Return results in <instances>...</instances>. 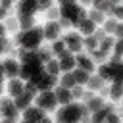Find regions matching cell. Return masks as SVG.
Wrapping results in <instances>:
<instances>
[{
    "label": "cell",
    "instance_id": "1",
    "mask_svg": "<svg viewBox=\"0 0 123 123\" xmlns=\"http://www.w3.org/2000/svg\"><path fill=\"white\" fill-rule=\"evenodd\" d=\"M42 37H44V27H37V25H35V27L29 29V31H19V33H15L13 42L21 44V46L27 48V50H37V46L40 44Z\"/></svg>",
    "mask_w": 123,
    "mask_h": 123
},
{
    "label": "cell",
    "instance_id": "2",
    "mask_svg": "<svg viewBox=\"0 0 123 123\" xmlns=\"http://www.w3.org/2000/svg\"><path fill=\"white\" fill-rule=\"evenodd\" d=\"M60 17H65V19H69L71 25L79 27V23L83 19H86V13H85V10L81 6L73 4V2H63L62 8H60Z\"/></svg>",
    "mask_w": 123,
    "mask_h": 123
},
{
    "label": "cell",
    "instance_id": "3",
    "mask_svg": "<svg viewBox=\"0 0 123 123\" xmlns=\"http://www.w3.org/2000/svg\"><path fill=\"white\" fill-rule=\"evenodd\" d=\"M42 73H44V69H42V62H37V63H23V65H21V71H19V77L37 83L38 77H40Z\"/></svg>",
    "mask_w": 123,
    "mask_h": 123
},
{
    "label": "cell",
    "instance_id": "4",
    "mask_svg": "<svg viewBox=\"0 0 123 123\" xmlns=\"http://www.w3.org/2000/svg\"><path fill=\"white\" fill-rule=\"evenodd\" d=\"M58 121H77L81 119V104H67L65 108L58 110Z\"/></svg>",
    "mask_w": 123,
    "mask_h": 123
},
{
    "label": "cell",
    "instance_id": "5",
    "mask_svg": "<svg viewBox=\"0 0 123 123\" xmlns=\"http://www.w3.org/2000/svg\"><path fill=\"white\" fill-rule=\"evenodd\" d=\"M56 104H58V98H56V92L52 90H42V94L37 98V106L42 110H56Z\"/></svg>",
    "mask_w": 123,
    "mask_h": 123
},
{
    "label": "cell",
    "instance_id": "6",
    "mask_svg": "<svg viewBox=\"0 0 123 123\" xmlns=\"http://www.w3.org/2000/svg\"><path fill=\"white\" fill-rule=\"evenodd\" d=\"M56 83H58V75H50L48 71H44L37 81V88L38 90H50Z\"/></svg>",
    "mask_w": 123,
    "mask_h": 123
},
{
    "label": "cell",
    "instance_id": "7",
    "mask_svg": "<svg viewBox=\"0 0 123 123\" xmlns=\"http://www.w3.org/2000/svg\"><path fill=\"white\" fill-rule=\"evenodd\" d=\"M63 42H65V46H67L69 52H79V50L83 48V40H81V37H79L77 33H69V35H65Z\"/></svg>",
    "mask_w": 123,
    "mask_h": 123
},
{
    "label": "cell",
    "instance_id": "8",
    "mask_svg": "<svg viewBox=\"0 0 123 123\" xmlns=\"http://www.w3.org/2000/svg\"><path fill=\"white\" fill-rule=\"evenodd\" d=\"M2 113L6 115L8 121H13V119H17V106H15L12 100L4 98V100H2Z\"/></svg>",
    "mask_w": 123,
    "mask_h": 123
},
{
    "label": "cell",
    "instance_id": "9",
    "mask_svg": "<svg viewBox=\"0 0 123 123\" xmlns=\"http://www.w3.org/2000/svg\"><path fill=\"white\" fill-rule=\"evenodd\" d=\"M38 10V4L35 0H25L17 6V15H33Z\"/></svg>",
    "mask_w": 123,
    "mask_h": 123
},
{
    "label": "cell",
    "instance_id": "10",
    "mask_svg": "<svg viewBox=\"0 0 123 123\" xmlns=\"http://www.w3.org/2000/svg\"><path fill=\"white\" fill-rule=\"evenodd\" d=\"M23 117H25L27 121H44V119H46L42 108H27L25 113H23Z\"/></svg>",
    "mask_w": 123,
    "mask_h": 123
},
{
    "label": "cell",
    "instance_id": "11",
    "mask_svg": "<svg viewBox=\"0 0 123 123\" xmlns=\"http://www.w3.org/2000/svg\"><path fill=\"white\" fill-rule=\"evenodd\" d=\"M60 31H62L60 23H58V21H50V23H46V27H44V37H46L48 40H58Z\"/></svg>",
    "mask_w": 123,
    "mask_h": 123
},
{
    "label": "cell",
    "instance_id": "12",
    "mask_svg": "<svg viewBox=\"0 0 123 123\" xmlns=\"http://www.w3.org/2000/svg\"><path fill=\"white\" fill-rule=\"evenodd\" d=\"M19 71H21V67L17 65V62L13 58L4 60V73H6V77H15V75H19Z\"/></svg>",
    "mask_w": 123,
    "mask_h": 123
},
{
    "label": "cell",
    "instance_id": "13",
    "mask_svg": "<svg viewBox=\"0 0 123 123\" xmlns=\"http://www.w3.org/2000/svg\"><path fill=\"white\" fill-rule=\"evenodd\" d=\"M115 110H117V106H115V104H108V106L104 104L98 111H94L92 121H94V123H100V121H104V119H106V115H108L110 111H115Z\"/></svg>",
    "mask_w": 123,
    "mask_h": 123
},
{
    "label": "cell",
    "instance_id": "14",
    "mask_svg": "<svg viewBox=\"0 0 123 123\" xmlns=\"http://www.w3.org/2000/svg\"><path fill=\"white\" fill-rule=\"evenodd\" d=\"M77 65L81 67V69H85V71H88V73H92L94 71V62L88 58V56H85V54H77Z\"/></svg>",
    "mask_w": 123,
    "mask_h": 123
},
{
    "label": "cell",
    "instance_id": "15",
    "mask_svg": "<svg viewBox=\"0 0 123 123\" xmlns=\"http://www.w3.org/2000/svg\"><path fill=\"white\" fill-rule=\"evenodd\" d=\"M33 96H35V92H31V90H25L21 96H17V98H15L17 110H27V108H29V102L33 100Z\"/></svg>",
    "mask_w": 123,
    "mask_h": 123
},
{
    "label": "cell",
    "instance_id": "16",
    "mask_svg": "<svg viewBox=\"0 0 123 123\" xmlns=\"http://www.w3.org/2000/svg\"><path fill=\"white\" fill-rule=\"evenodd\" d=\"M54 92H56V98H58L60 104H69L71 102V90L69 88H65V86L60 85V86H56Z\"/></svg>",
    "mask_w": 123,
    "mask_h": 123
},
{
    "label": "cell",
    "instance_id": "17",
    "mask_svg": "<svg viewBox=\"0 0 123 123\" xmlns=\"http://www.w3.org/2000/svg\"><path fill=\"white\" fill-rule=\"evenodd\" d=\"M8 90H10V94H12L13 98L21 96V94H23V85H21V81L12 79V81H10V85H8Z\"/></svg>",
    "mask_w": 123,
    "mask_h": 123
},
{
    "label": "cell",
    "instance_id": "18",
    "mask_svg": "<svg viewBox=\"0 0 123 123\" xmlns=\"http://www.w3.org/2000/svg\"><path fill=\"white\" fill-rule=\"evenodd\" d=\"M17 19H19V27L25 29V31L35 27V17L33 15H17Z\"/></svg>",
    "mask_w": 123,
    "mask_h": 123
},
{
    "label": "cell",
    "instance_id": "19",
    "mask_svg": "<svg viewBox=\"0 0 123 123\" xmlns=\"http://www.w3.org/2000/svg\"><path fill=\"white\" fill-rule=\"evenodd\" d=\"M52 50H54V54H58L60 58H63V56H69L71 52L65 48V42L63 40H56L54 44H52Z\"/></svg>",
    "mask_w": 123,
    "mask_h": 123
},
{
    "label": "cell",
    "instance_id": "20",
    "mask_svg": "<svg viewBox=\"0 0 123 123\" xmlns=\"http://www.w3.org/2000/svg\"><path fill=\"white\" fill-rule=\"evenodd\" d=\"M113 6H115V4L110 2V0H108V2H106V0H96V2H94V10H98V12H102V13H104V12L110 13V12L113 10Z\"/></svg>",
    "mask_w": 123,
    "mask_h": 123
},
{
    "label": "cell",
    "instance_id": "21",
    "mask_svg": "<svg viewBox=\"0 0 123 123\" xmlns=\"http://www.w3.org/2000/svg\"><path fill=\"white\" fill-rule=\"evenodd\" d=\"M79 29H81V31H83V33H85L86 37H90V35H92V33L96 31V27H94V23H92V21H90L88 17H86V19H83V21L79 23Z\"/></svg>",
    "mask_w": 123,
    "mask_h": 123
},
{
    "label": "cell",
    "instance_id": "22",
    "mask_svg": "<svg viewBox=\"0 0 123 123\" xmlns=\"http://www.w3.org/2000/svg\"><path fill=\"white\" fill-rule=\"evenodd\" d=\"M37 54H38V60H40V62H46V63H48V62L52 60V56H54V50H52L50 46H44V48H38Z\"/></svg>",
    "mask_w": 123,
    "mask_h": 123
},
{
    "label": "cell",
    "instance_id": "23",
    "mask_svg": "<svg viewBox=\"0 0 123 123\" xmlns=\"http://www.w3.org/2000/svg\"><path fill=\"white\" fill-rule=\"evenodd\" d=\"M75 58L69 54V56H63L62 60H60V69H63V71H69V69H73L75 67Z\"/></svg>",
    "mask_w": 123,
    "mask_h": 123
},
{
    "label": "cell",
    "instance_id": "24",
    "mask_svg": "<svg viewBox=\"0 0 123 123\" xmlns=\"http://www.w3.org/2000/svg\"><path fill=\"white\" fill-rule=\"evenodd\" d=\"M102 106H104V98H98V96H94V98H90V100L86 102L88 111H98Z\"/></svg>",
    "mask_w": 123,
    "mask_h": 123
},
{
    "label": "cell",
    "instance_id": "25",
    "mask_svg": "<svg viewBox=\"0 0 123 123\" xmlns=\"http://www.w3.org/2000/svg\"><path fill=\"white\" fill-rule=\"evenodd\" d=\"M113 44H115V40H113L110 35H108L104 40H100V42H98V46H100V52H104V54H108V52L111 50V46H113Z\"/></svg>",
    "mask_w": 123,
    "mask_h": 123
},
{
    "label": "cell",
    "instance_id": "26",
    "mask_svg": "<svg viewBox=\"0 0 123 123\" xmlns=\"http://www.w3.org/2000/svg\"><path fill=\"white\" fill-rule=\"evenodd\" d=\"M88 71H85V69H77V71H73V77H75V83L77 85H85L86 81H88Z\"/></svg>",
    "mask_w": 123,
    "mask_h": 123
},
{
    "label": "cell",
    "instance_id": "27",
    "mask_svg": "<svg viewBox=\"0 0 123 123\" xmlns=\"http://www.w3.org/2000/svg\"><path fill=\"white\" fill-rule=\"evenodd\" d=\"M77 83H75V77H73V73H63L62 75V86H65V88H71V86H75Z\"/></svg>",
    "mask_w": 123,
    "mask_h": 123
},
{
    "label": "cell",
    "instance_id": "28",
    "mask_svg": "<svg viewBox=\"0 0 123 123\" xmlns=\"http://www.w3.org/2000/svg\"><path fill=\"white\" fill-rule=\"evenodd\" d=\"M88 86H90V90H100L102 86H104V81L100 79V77H88Z\"/></svg>",
    "mask_w": 123,
    "mask_h": 123
},
{
    "label": "cell",
    "instance_id": "29",
    "mask_svg": "<svg viewBox=\"0 0 123 123\" xmlns=\"http://www.w3.org/2000/svg\"><path fill=\"white\" fill-rule=\"evenodd\" d=\"M83 42H85V46H86V52H94V50L98 48V40H96L92 35H90V37H86Z\"/></svg>",
    "mask_w": 123,
    "mask_h": 123
},
{
    "label": "cell",
    "instance_id": "30",
    "mask_svg": "<svg viewBox=\"0 0 123 123\" xmlns=\"http://www.w3.org/2000/svg\"><path fill=\"white\" fill-rule=\"evenodd\" d=\"M88 15H90L88 19H90L92 23H104V21H106V17H104V13H102V12H98V10H92V12L88 13Z\"/></svg>",
    "mask_w": 123,
    "mask_h": 123
},
{
    "label": "cell",
    "instance_id": "31",
    "mask_svg": "<svg viewBox=\"0 0 123 123\" xmlns=\"http://www.w3.org/2000/svg\"><path fill=\"white\" fill-rule=\"evenodd\" d=\"M46 71H48L50 75H58V73H60V62L50 60V62L46 63Z\"/></svg>",
    "mask_w": 123,
    "mask_h": 123
},
{
    "label": "cell",
    "instance_id": "32",
    "mask_svg": "<svg viewBox=\"0 0 123 123\" xmlns=\"http://www.w3.org/2000/svg\"><path fill=\"white\" fill-rule=\"evenodd\" d=\"M4 27H6L8 31H15V29L19 27V19H17V17H8L6 23H4Z\"/></svg>",
    "mask_w": 123,
    "mask_h": 123
},
{
    "label": "cell",
    "instance_id": "33",
    "mask_svg": "<svg viewBox=\"0 0 123 123\" xmlns=\"http://www.w3.org/2000/svg\"><path fill=\"white\" fill-rule=\"evenodd\" d=\"M110 96H111L113 100H119V98H121V83H115V85L110 88Z\"/></svg>",
    "mask_w": 123,
    "mask_h": 123
},
{
    "label": "cell",
    "instance_id": "34",
    "mask_svg": "<svg viewBox=\"0 0 123 123\" xmlns=\"http://www.w3.org/2000/svg\"><path fill=\"white\" fill-rule=\"evenodd\" d=\"M115 27H117V21H115V19L110 17V19L104 21V31H106V35H108L110 31H115Z\"/></svg>",
    "mask_w": 123,
    "mask_h": 123
},
{
    "label": "cell",
    "instance_id": "35",
    "mask_svg": "<svg viewBox=\"0 0 123 123\" xmlns=\"http://www.w3.org/2000/svg\"><path fill=\"white\" fill-rule=\"evenodd\" d=\"M92 54V60L94 62H106L108 60V54H104V52H100V50H94V52H90Z\"/></svg>",
    "mask_w": 123,
    "mask_h": 123
},
{
    "label": "cell",
    "instance_id": "36",
    "mask_svg": "<svg viewBox=\"0 0 123 123\" xmlns=\"http://www.w3.org/2000/svg\"><path fill=\"white\" fill-rule=\"evenodd\" d=\"M46 17H50V19H58V17H60V10H58L56 6H52V8L46 12Z\"/></svg>",
    "mask_w": 123,
    "mask_h": 123
},
{
    "label": "cell",
    "instance_id": "37",
    "mask_svg": "<svg viewBox=\"0 0 123 123\" xmlns=\"http://www.w3.org/2000/svg\"><path fill=\"white\" fill-rule=\"evenodd\" d=\"M2 52H4V54H8V52H13V48H12V42H10L8 38H2Z\"/></svg>",
    "mask_w": 123,
    "mask_h": 123
},
{
    "label": "cell",
    "instance_id": "38",
    "mask_svg": "<svg viewBox=\"0 0 123 123\" xmlns=\"http://www.w3.org/2000/svg\"><path fill=\"white\" fill-rule=\"evenodd\" d=\"M81 96H83V88H81L79 85L71 86V98H81Z\"/></svg>",
    "mask_w": 123,
    "mask_h": 123
},
{
    "label": "cell",
    "instance_id": "39",
    "mask_svg": "<svg viewBox=\"0 0 123 123\" xmlns=\"http://www.w3.org/2000/svg\"><path fill=\"white\" fill-rule=\"evenodd\" d=\"M50 8H52V2H50V0H42V2H38V10H40V12H48Z\"/></svg>",
    "mask_w": 123,
    "mask_h": 123
},
{
    "label": "cell",
    "instance_id": "40",
    "mask_svg": "<svg viewBox=\"0 0 123 123\" xmlns=\"http://www.w3.org/2000/svg\"><path fill=\"white\" fill-rule=\"evenodd\" d=\"M92 37H94V38H96V40L100 42V40H104V38H106L108 35H106V31H98V29H96V31L92 33Z\"/></svg>",
    "mask_w": 123,
    "mask_h": 123
},
{
    "label": "cell",
    "instance_id": "41",
    "mask_svg": "<svg viewBox=\"0 0 123 123\" xmlns=\"http://www.w3.org/2000/svg\"><path fill=\"white\" fill-rule=\"evenodd\" d=\"M106 121H110V123H117V121H119V117H117L113 111H110V113L106 115Z\"/></svg>",
    "mask_w": 123,
    "mask_h": 123
},
{
    "label": "cell",
    "instance_id": "42",
    "mask_svg": "<svg viewBox=\"0 0 123 123\" xmlns=\"http://www.w3.org/2000/svg\"><path fill=\"white\" fill-rule=\"evenodd\" d=\"M85 102H88L90 98H94V94H92V90H83V96H81Z\"/></svg>",
    "mask_w": 123,
    "mask_h": 123
},
{
    "label": "cell",
    "instance_id": "43",
    "mask_svg": "<svg viewBox=\"0 0 123 123\" xmlns=\"http://www.w3.org/2000/svg\"><path fill=\"white\" fill-rule=\"evenodd\" d=\"M111 13H113L115 17H123V10H121L119 6H113V10H111Z\"/></svg>",
    "mask_w": 123,
    "mask_h": 123
},
{
    "label": "cell",
    "instance_id": "44",
    "mask_svg": "<svg viewBox=\"0 0 123 123\" xmlns=\"http://www.w3.org/2000/svg\"><path fill=\"white\" fill-rule=\"evenodd\" d=\"M108 62H110V63H121V54H113Z\"/></svg>",
    "mask_w": 123,
    "mask_h": 123
},
{
    "label": "cell",
    "instance_id": "45",
    "mask_svg": "<svg viewBox=\"0 0 123 123\" xmlns=\"http://www.w3.org/2000/svg\"><path fill=\"white\" fill-rule=\"evenodd\" d=\"M113 46H115V54H121L123 52V40H117Z\"/></svg>",
    "mask_w": 123,
    "mask_h": 123
},
{
    "label": "cell",
    "instance_id": "46",
    "mask_svg": "<svg viewBox=\"0 0 123 123\" xmlns=\"http://www.w3.org/2000/svg\"><path fill=\"white\" fill-rule=\"evenodd\" d=\"M58 23H60V27H69L71 23H69V19H65V17H60L58 19Z\"/></svg>",
    "mask_w": 123,
    "mask_h": 123
},
{
    "label": "cell",
    "instance_id": "47",
    "mask_svg": "<svg viewBox=\"0 0 123 123\" xmlns=\"http://www.w3.org/2000/svg\"><path fill=\"white\" fill-rule=\"evenodd\" d=\"M115 35L119 37V40L123 38V25H119V23H117V27H115Z\"/></svg>",
    "mask_w": 123,
    "mask_h": 123
},
{
    "label": "cell",
    "instance_id": "48",
    "mask_svg": "<svg viewBox=\"0 0 123 123\" xmlns=\"http://www.w3.org/2000/svg\"><path fill=\"white\" fill-rule=\"evenodd\" d=\"M100 92H102V96H108V94H110V88H106V86H102V88H100Z\"/></svg>",
    "mask_w": 123,
    "mask_h": 123
},
{
    "label": "cell",
    "instance_id": "49",
    "mask_svg": "<svg viewBox=\"0 0 123 123\" xmlns=\"http://www.w3.org/2000/svg\"><path fill=\"white\" fill-rule=\"evenodd\" d=\"M2 8H4V10H8V8H10V0H4V4H2Z\"/></svg>",
    "mask_w": 123,
    "mask_h": 123
}]
</instances>
